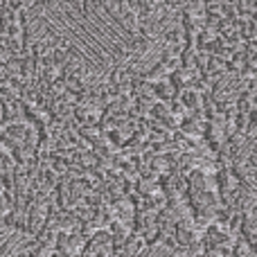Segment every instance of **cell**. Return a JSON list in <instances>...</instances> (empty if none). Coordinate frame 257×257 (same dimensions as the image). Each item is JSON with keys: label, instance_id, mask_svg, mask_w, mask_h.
Segmentation results:
<instances>
[{"label": "cell", "instance_id": "1", "mask_svg": "<svg viewBox=\"0 0 257 257\" xmlns=\"http://www.w3.org/2000/svg\"><path fill=\"white\" fill-rule=\"evenodd\" d=\"M104 239H111V237H108V235H104V232H99V235H97V244H102ZM86 251H95V253H102V248H99V246H95V244H91V246L86 248ZM86 251H84V253H86Z\"/></svg>", "mask_w": 257, "mask_h": 257}]
</instances>
